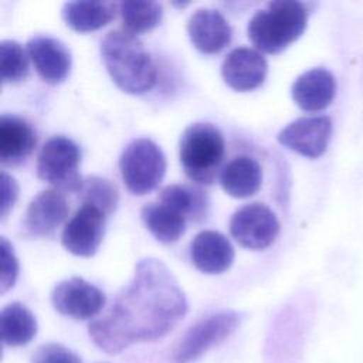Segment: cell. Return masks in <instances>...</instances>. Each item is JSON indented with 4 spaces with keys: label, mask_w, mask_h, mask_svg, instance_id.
I'll return each instance as SVG.
<instances>
[{
    "label": "cell",
    "mask_w": 363,
    "mask_h": 363,
    "mask_svg": "<svg viewBox=\"0 0 363 363\" xmlns=\"http://www.w3.org/2000/svg\"><path fill=\"white\" fill-rule=\"evenodd\" d=\"M18 196V186L16 180L6 172H1V218H6L13 208Z\"/></svg>",
    "instance_id": "f1b7e54d"
},
{
    "label": "cell",
    "mask_w": 363,
    "mask_h": 363,
    "mask_svg": "<svg viewBox=\"0 0 363 363\" xmlns=\"http://www.w3.org/2000/svg\"><path fill=\"white\" fill-rule=\"evenodd\" d=\"M140 217L150 234L163 244L179 241L186 231V217L160 201L143 206Z\"/></svg>",
    "instance_id": "44dd1931"
},
{
    "label": "cell",
    "mask_w": 363,
    "mask_h": 363,
    "mask_svg": "<svg viewBox=\"0 0 363 363\" xmlns=\"http://www.w3.org/2000/svg\"><path fill=\"white\" fill-rule=\"evenodd\" d=\"M306 23L308 9L303 3L277 0L250 18L247 34L258 51L278 54L302 35Z\"/></svg>",
    "instance_id": "3957f363"
},
{
    "label": "cell",
    "mask_w": 363,
    "mask_h": 363,
    "mask_svg": "<svg viewBox=\"0 0 363 363\" xmlns=\"http://www.w3.org/2000/svg\"><path fill=\"white\" fill-rule=\"evenodd\" d=\"M27 52L37 74L48 84L62 82L71 71V52L64 43L48 35H34Z\"/></svg>",
    "instance_id": "4fadbf2b"
},
{
    "label": "cell",
    "mask_w": 363,
    "mask_h": 363,
    "mask_svg": "<svg viewBox=\"0 0 363 363\" xmlns=\"http://www.w3.org/2000/svg\"><path fill=\"white\" fill-rule=\"evenodd\" d=\"M0 258H1L0 291L1 294H4L16 284V279L18 275V261L11 244L6 240V237L0 238Z\"/></svg>",
    "instance_id": "83f0119b"
},
{
    "label": "cell",
    "mask_w": 363,
    "mask_h": 363,
    "mask_svg": "<svg viewBox=\"0 0 363 363\" xmlns=\"http://www.w3.org/2000/svg\"><path fill=\"white\" fill-rule=\"evenodd\" d=\"M193 265L203 274L217 275L225 272L234 261V248L230 240L214 230L199 233L190 245Z\"/></svg>",
    "instance_id": "2e32d148"
},
{
    "label": "cell",
    "mask_w": 363,
    "mask_h": 363,
    "mask_svg": "<svg viewBox=\"0 0 363 363\" xmlns=\"http://www.w3.org/2000/svg\"><path fill=\"white\" fill-rule=\"evenodd\" d=\"M187 34L200 52L217 54L230 44L233 28L218 10L199 9L187 21Z\"/></svg>",
    "instance_id": "5bb4252c"
},
{
    "label": "cell",
    "mask_w": 363,
    "mask_h": 363,
    "mask_svg": "<svg viewBox=\"0 0 363 363\" xmlns=\"http://www.w3.org/2000/svg\"><path fill=\"white\" fill-rule=\"evenodd\" d=\"M31 363H82L79 356L60 343L41 345L31 356Z\"/></svg>",
    "instance_id": "4316f807"
},
{
    "label": "cell",
    "mask_w": 363,
    "mask_h": 363,
    "mask_svg": "<svg viewBox=\"0 0 363 363\" xmlns=\"http://www.w3.org/2000/svg\"><path fill=\"white\" fill-rule=\"evenodd\" d=\"M101 363H106V362H101Z\"/></svg>",
    "instance_id": "f546056e"
},
{
    "label": "cell",
    "mask_w": 363,
    "mask_h": 363,
    "mask_svg": "<svg viewBox=\"0 0 363 363\" xmlns=\"http://www.w3.org/2000/svg\"><path fill=\"white\" fill-rule=\"evenodd\" d=\"M291 92L301 109L318 112L328 108L333 101L336 79L333 74L323 67L311 68L295 79Z\"/></svg>",
    "instance_id": "e0dca14e"
},
{
    "label": "cell",
    "mask_w": 363,
    "mask_h": 363,
    "mask_svg": "<svg viewBox=\"0 0 363 363\" xmlns=\"http://www.w3.org/2000/svg\"><path fill=\"white\" fill-rule=\"evenodd\" d=\"M106 214L91 204H81L64 225L61 242L64 248L78 257H92L105 234Z\"/></svg>",
    "instance_id": "30bf717a"
},
{
    "label": "cell",
    "mask_w": 363,
    "mask_h": 363,
    "mask_svg": "<svg viewBox=\"0 0 363 363\" xmlns=\"http://www.w3.org/2000/svg\"><path fill=\"white\" fill-rule=\"evenodd\" d=\"M119 170L126 189L135 196H143L155 190L164 177L166 157L153 140L133 139L119 157Z\"/></svg>",
    "instance_id": "5b68a950"
},
{
    "label": "cell",
    "mask_w": 363,
    "mask_h": 363,
    "mask_svg": "<svg viewBox=\"0 0 363 363\" xmlns=\"http://www.w3.org/2000/svg\"><path fill=\"white\" fill-rule=\"evenodd\" d=\"M118 3L112 1H68L62 6V18L78 33L99 30L115 18Z\"/></svg>",
    "instance_id": "ffe728a7"
},
{
    "label": "cell",
    "mask_w": 363,
    "mask_h": 363,
    "mask_svg": "<svg viewBox=\"0 0 363 363\" xmlns=\"http://www.w3.org/2000/svg\"><path fill=\"white\" fill-rule=\"evenodd\" d=\"M37 138L33 126L16 115L0 118V162L6 166L23 163L35 146Z\"/></svg>",
    "instance_id": "ac0fdd59"
},
{
    "label": "cell",
    "mask_w": 363,
    "mask_h": 363,
    "mask_svg": "<svg viewBox=\"0 0 363 363\" xmlns=\"http://www.w3.org/2000/svg\"><path fill=\"white\" fill-rule=\"evenodd\" d=\"M241 315L235 311H220L211 313L193 326L180 337L172 352L173 363H194L210 349L227 340L240 326Z\"/></svg>",
    "instance_id": "52a82bcc"
},
{
    "label": "cell",
    "mask_w": 363,
    "mask_h": 363,
    "mask_svg": "<svg viewBox=\"0 0 363 363\" xmlns=\"http://www.w3.org/2000/svg\"><path fill=\"white\" fill-rule=\"evenodd\" d=\"M159 200L160 203L179 211L186 217V220L194 223L203 221L207 217L210 206L208 197L203 190L184 184L166 186L160 191Z\"/></svg>",
    "instance_id": "603a6c76"
},
{
    "label": "cell",
    "mask_w": 363,
    "mask_h": 363,
    "mask_svg": "<svg viewBox=\"0 0 363 363\" xmlns=\"http://www.w3.org/2000/svg\"><path fill=\"white\" fill-rule=\"evenodd\" d=\"M101 57L121 91L142 95L153 88L157 78L156 65L135 34L125 30L109 31L101 41Z\"/></svg>",
    "instance_id": "7a4b0ae2"
},
{
    "label": "cell",
    "mask_w": 363,
    "mask_h": 363,
    "mask_svg": "<svg viewBox=\"0 0 363 363\" xmlns=\"http://www.w3.org/2000/svg\"><path fill=\"white\" fill-rule=\"evenodd\" d=\"M225 142L213 123L197 122L187 126L179 142V159L186 176L199 184H211L223 163Z\"/></svg>",
    "instance_id": "277c9868"
},
{
    "label": "cell",
    "mask_w": 363,
    "mask_h": 363,
    "mask_svg": "<svg viewBox=\"0 0 363 363\" xmlns=\"http://www.w3.org/2000/svg\"><path fill=\"white\" fill-rule=\"evenodd\" d=\"M187 309L186 295L172 271L160 259L145 258L109 309L88 325V333L98 349L118 354L135 343L166 336Z\"/></svg>",
    "instance_id": "6da1fadb"
},
{
    "label": "cell",
    "mask_w": 363,
    "mask_h": 363,
    "mask_svg": "<svg viewBox=\"0 0 363 363\" xmlns=\"http://www.w3.org/2000/svg\"><path fill=\"white\" fill-rule=\"evenodd\" d=\"M220 183L223 190L234 199L251 197L261 187L262 167L251 156H235L221 169Z\"/></svg>",
    "instance_id": "d6986e66"
},
{
    "label": "cell",
    "mask_w": 363,
    "mask_h": 363,
    "mask_svg": "<svg viewBox=\"0 0 363 363\" xmlns=\"http://www.w3.org/2000/svg\"><path fill=\"white\" fill-rule=\"evenodd\" d=\"M78 193L82 204H91L94 207H98L106 216H111L118 207V189L108 179L98 176L86 177L84 179Z\"/></svg>",
    "instance_id": "d4e9b609"
},
{
    "label": "cell",
    "mask_w": 363,
    "mask_h": 363,
    "mask_svg": "<svg viewBox=\"0 0 363 363\" xmlns=\"http://www.w3.org/2000/svg\"><path fill=\"white\" fill-rule=\"evenodd\" d=\"M37 319L20 302H11L1 309L0 335L6 346L20 347L30 343L37 333Z\"/></svg>",
    "instance_id": "7402d4cb"
},
{
    "label": "cell",
    "mask_w": 363,
    "mask_h": 363,
    "mask_svg": "<svg viewBox=\"0 0 363 363\" xmlns=\"http://www.w3.org/2000/svg\"><path fill=\"white\" fill-rule=\"evenodd\" d=\"M123 30L130 34H142L159 26L163 17L162 4L157 1L128 0L118 3Z\"/></svg>",
    "instance_id": "cb8c5ba5"
},
{
    "label": "cell",
    "mask_w": 363,
    "mask_h": 363,
    "mask_svg": "<svg viewBox=\"0 0 363 363\" xmlns=\"http://www.w3.org/2000/svg\"><path fill=\"white\" fill-rule=\"evenodd\" d=\"M51 303L64 316L86 320L102 311L105 306V294L84 278L72 277L54 286Z\"/></svg>",
    "instance_id": "9c48e42d"
},
{
    "label": "cell",
    "mask_w": 363,
    "mask_h": 363,
    "mask_svg": "<svg viewBox=\"0 0 363 363\" xmlns=\"http://www.w3.org/2000/svg\"><path fill=\"white\" fill-rule=\"evenodd\" d=\"M279 227L275 213L262 203H250L240 207L230 220L233 238L250 250L269 247L275 241Z\"/></svg>",
    "instance_id": "ba28073f"
},
{
    "label": "cell",
    "mask_w": 363,
    "mask_h": 363,
    "mask_svg": "<svg viewBox=\"0 0 363 363\" xmlns=\"http://www.w3.org/2000/svg\"><path fill=\"white\" fill-rule=\"evenodd\" d=\"M28 52L13 40L0 43V77L3 82H18L28 75Z\"/></svg>",
    "instance_id": "484cf974"
},
{
    "label": "cell",
    "mask_w": 363,
    "mask_h": 363,
    "mask_svg": "<svg viewBox=\"0 0 363 363\" xmlns=\"http://www.w3.org/2000/svg\"><path fill=\"white\" fill-rule=\"evenodd\" d=\"M267 72L268 64L265 57L258 50L248 47L234 48L221 64L224 82L238 92L252 91L262 85Z\"/></svg>",
    "instance_id": "7c38bea8"
},
{
    "label": "cell",
    "mask_w": 363,
    "mask_h": 363,
    "mask_svg": "<svg viewBox=\"0 0 363 363\" xmlns=\"http://www.w3.org/2000/svg\"><path fill=\"white\" fill-rule=\"evenodd\" d=\"M68 210L61 191L55 189L40 191L28 204L24 225L31 235L50 237L65 221Z\"/></svg>",
    "instance_id": "9a60e30c"
},
{
    "label": "cell",
    "mask_w": 363,
    "mask_h": 363,
    "mask_svg": "<svg viewBox=\"0 0 363 363\" xmlns=\"http://www.w3.org/2000/svg\"><path fill=\"white\" fill-rule=\"evenodd\" d=\"M330 133L332 121L329 116H303L288 123L278 133V142L302 156L315 159L325 153Z\"/></svg>",
    "instance_id": "8fae6325"
},
{
    "label": "cell",
    "mask_w": 363,
    "mask_h": 363,
    "mask_svg": "<svg viewBox=\"0 0 363 363\" xmlns=\"http://www.w3.org/2000/svg\"><path fill=\"white\" fill-rule=\"evenodd\" d=\"M81 150L62 135L50 138L37 157V176L58 191L78 193L84 179L79 174Z\"/></svg>",
    "instance_id": "8992f818"
}]
</instances>
